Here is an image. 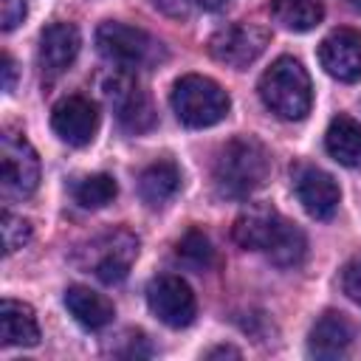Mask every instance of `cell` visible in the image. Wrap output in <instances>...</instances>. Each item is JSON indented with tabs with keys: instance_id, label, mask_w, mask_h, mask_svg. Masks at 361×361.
Wrapping results in <instances>:
<instances>
[{
	"instance_id": "obj_1",
	"label": "cell",
	"mask_w": 361,
	"mask_h": 361,
	"mask_svg": "<svg viewBox=\"0 0 361 361\" xmlns=\"http://www.w3.org/2000/svg\"><path fill=\"white\" fill-rule=\"evenodd\" d=\"M271 175V152L254 135H237L226 141L214 158L212 180L220 197H248L265 186Z\"/></svg>"
},
{
	"instance_id": "obj_2",
	"label": "cell",
	"mask_w": 361,
	"mask_h": 361,
	"mask_svg": "<svg viewBox=\"0 0 361 361\" xmlns=\"http://www.w3.org/2000/svg\"><path fill=\"white\" fill-rule=\"evenodd\" d=\"M262 104L282 121H302L313 104V85L307 71L293 56H279L259 76Z\"/></svg>"
},
{
	"instance_id": "obj_3",
	"label": "cell",
	"mask_w": 361,
	"mask_h": 361,
	"mask_svg": "<svg viewBox=\"0 0 361 361\" xmlns=\"http://www.w3.org/2000/svg\"><path fill=\"white\" fill-rule=\"evenodd\" d=\"M172 110L178 116L180 124L186 127H212L217 121H223L228 116L231 99L228 93L209 76L200 73H186L172 85Z\"/></svg>"
},
{
	"instance_id": "obj_4",
	"label": "cell",
	"mask_w": 361,
	"mask_h": 361,
	"mask_svg": "<svg viewBox=\"0 0 361 361\" xmlns=\"http://www.w3.org/2000/svg\"><path fill=\"white\" fill-rule=\"evenodd\" d=\"M96 48L107 62L124 71L152 68L166 56L164 45L152 34L127 23H102L96 28Z\"/></svg>"
},
{
	"instance_id": "obj_5",
	"label": "cell",
	"mask_w": 361,
	"mask_h": 361,
	"mask_svg": "<svg viewBox=\"0 0 361 361\" xmlns=\"http://www.w3.org/2000/svg\"><path fill=\"white\" fill-rule=\"evenodd\" d=\"M138 245L141 243L130 228H110V231L93 237L85 248H79L76 262L82 268H87L104 285H118L130 274V268L138 257Z\"/></svg>"
},
{
	"instance_id": "obj_6",
	"label": "cell",
	"mask_w": 361,
	"mask_h": 361,
	"mask_svg": "<svg viewBox=\"0 0 361 361\" xmlns=\"http://www.w3.org/2000/svg\"><path fill=\"white\" fill-rule=\"evenodd\" d=\"M102 93L104 99L110 102L118 124L133 133V135H141L147 130H152L155 124V110H152V102L147 96V90L135 82V76L124 68H113V73L102 82Z\"/></svg>"
},
{
	"instance_id": "obj_7",
	"label": "cell",
	"mask_w": 361,
	"mask_h": 361,
	"mask_svg": "<svg viewBox=\"0 0 361 361\" xmlns=\"http://www.w3.org/2000/svg\"><path fill=\"white\" fill-rule=\"evenodd\" d=\"M39 186V158L23 133L0 138V189L6 197H28Z\"/></svg>"
},
{
	"instance_id": "obj_8",
	"label": "cell",
	"mask_w": 361,
	"mask_h": 361,
	"mask_svg": "<svg viewBox=\"0 0 361 361\" xmlns=\"http://www.w3.org/2000/svg\"><path fill=\"white\" fill-rule=\"evenodd\" d=\"M268 42H271L268 28L254 25V23H231V25L217 28L209 37V54L220 65H228V68L243 71L254 59L262 56V51L268 48Z\"/></svg>"
},
{
	"instance_id": "obj_9",
	"label": "cell",
	"mask_w": 361,
	"mask_h": 361,
	"mask_svg": "<svg viewBox=\"0 0 361 361\" xmlns=\"http://www.w3.org/2000/svg\"><path fill=\"white\" fill-rule=\"evenodd\" d=\"M147 305L152 316L166 327H189L197 313L192 288L175 274H161L147 285Z\"/></svg>"
},
{
	"instance_id": "obj_10",
	"label": "cell",
	"mask_w": 361,
	"mask_h": 361,
	"mask_svg": "<svg viewBox=\"0 0 361 361\" xmlns=\"http://www.w3.org/2000/svg\"><path fill=\"white\" fill-rule=\"evenodd\" d=\"M293 192L302 209L316 220H330L338 209L341 189L336 178L313 164H296L293 166Z\"/></svg>"
},
{
	"instance_id": "obj_11",
	"label": "cell",
	"mask_w": 361,
	"mask_h": 361,
	"mask_svg": "<svg viewBox=\"0 0 361 361\" xmlns=\"http://www.w3.org/2000/svg\"><path fill=\"white\" fill-rule=\"evenodd\" d=\"M54 133L71 147H87L99 130V107L87 96H65L51 110Z\"/></svg>"
},
{
	"instance_id": "obj_12",
	"label": "cell",
	"mask_w": 361,
	"mask_h": 361,
	"mask_svg": "<svg viewBox=\"0 0 361 361\" xmlns=\"http://www.w3.org/2000/svg\"><path fill=\"white\" fill-rule=\"evenodd\" d=\"M319 62L333 79L358 82L361 79V31L355 28L330 31L319 42Z\"/></svg>"
},
{
	"instance_id": "obj_13",
	"label": "cell",
	"mask_w": 361,
	"mask_h": 361,
	"mask_svg": "<svg viewBox=\"0 0 361 361\" xmlns=\"http://www.w3.org/2000/svg\"><path fill=\"white\" fill-rule=\"evenodd\" d=\"M79 28L71 25V23H51L48 28H42L39 34V48H37V62L42 68V73L48 79L65 73L76 54H79Z\"/></svg>"
},
{
	"instance_id": "obj_14",
	"label": "cell",
	"mask_w": 361,
	"mask_h": 361,
	"mask_svg": "<svg viewBox=\"0 0 361 361\" xmlns=\"http://www.w3.org/2000/svg\"><path fill=\"white\" fill-rule=\"evenodd\" d=\"M285 217L271 206H251L234 220V243L245 251H268V245L276 240Z\"/></svg>"
},
{
	"instance_id": "obj_15",
	"label": "cell",
	"mask_w": 361,
	"mask_h": 361,
	"mask_svg": "<svg viewBox=\"0 0 361 361\" xmlns=\"http://www.w3.org/2000/svg\"><path fill=\"white\" fill-rule=\"evenodd\" d=\"M350 338H353V327H350L347 316L338 313V310H327L310 327L307 353L316 355V358H338V355L347 353Z\"/></svg>"
},
{
	"instance_id": "obj_16",
	"label": "cell",
	"mask_w": 361,
	"mask_h": 361,
	"mask_svg": "<svg viewBox=\"0 0 361 361\" xmlns=\"http://www.w3.org/2000/svg\"><path fill=\"white\" fill-rule=\"evenodd\" d=\"M0 341L6 347H37L39 324L31 305L17 299H3L0 305Z\"/></svg>"
},
{
	"instance_id": "obj_17",
	"label": "cell",
	"mask_w": 361,
	"mask_h": 361,
	"mask_svg": "<svg viewBox=\"0 0 361 361\" xmlns=\"http://www.w3.org/2000/svg\"><path fill=\"white\" fill-rule=\"evenodd\" d=\"M65 307L73 313V319L87 327V330H99V327H107L116 316V307L113 302L104 296V293H96L85 285H71L65 290Z\"/></svg>"
},
{
	"instance_id": "obj_18",
	"label": "cell",
	"mask_w": 361,
	"mask_h": 361,
	"mask_svg": "<svg viewBox=\"0 0 361 361\" xmlns=\"http://www.w3.org/2000/svg\"><path fill=\"white\" fill-rule=\"evenodd\" d=\"M324 149L341 166H361V124L338 113L324 133Z\"/></svg>"
},
{
	"instance_id": "obj_19",
	"label": "cell",
	"mask_w": 361,
	"mask_h": 361,
	"mask_svg": "<svg viewBox=\"0 0 361 361\" xmlns=\"http://www.w3.org/2000/svg\"><path fill=\"white\" fill-rule=\"evenodd\" d=\"M180 189V169L175 166V161L161 158L155 164H149L141 175H138V195L147 206L158 209L166 200L175 197V192Z\"/></svg>"
},
{
	"instance_id": "obj_20",
	"label": "cell",
	"mask_w": 361,
	"mask_h": 361,
	"mask_svg": "<svg viewBox=\"0 0 361 361\" xmlns=\"http://www.w3.org/2000/svg\"><path fill=\"white\" fill-rule=\"evenodd\" d=\"M276 23L288 31H310L324 17V0H271Z\"/></svg>"
},
{
	"instance_id": "obj_21",
	"label": "cell",
	"mask_w": 361,
	"mask_h": 361,
	"mask_svg": "<svg viewBox=\"0 0 361 361\" xmlns=\"http://www.w3.org/2000/svg\"><path fill=\"white\" fill-rule=\"evenodd\" d=\"M265 254H268V259H271L276 268H296V265H302L305 257H307V240H305V231H302L296 223L285 220L279 237L271 243V248H268Z\"/></svg>"
},
{
	"instance_id": "obj_22",
	"label": "cell",
	"mask_w": 361,
	"mask_h": 361,
	"mask_svg": "<svg viewBox=\"0 0 361 361\" xmlns=\"http://www.w3.org/2000/svg\"><path fill=\"white\" fill-rule=\"evenodd\" d=\"M175 259H178L183 268L200 274V271H209V268L214 265V248H212L209 237H206L200 228H189V231L178 240V245H175Z\"/></svg>"
},
{
	"instance_id": "obj_23",
	"label": "cell",
	"mask_w": 361,
	"mask_h": 361,
	"mask_svg": "<svg viewBox=\"0 0 361 361\" xmlns=\"http://www.w3.org/2000/svg\"><path fill=\"white\" fill-rule=\"evenodd\" d=\"M73 200L82 206V209H102L107 203H113V197L118 195V186L110 175L99 172V175H87V178H79L71 189Z\"/></svg>"
},
{
	"instance_id": "obj_24",
	"label": "cell",
	"mask_w": 361,
	"mask_h": 361,
	"mask_svg": "<svg viewBox=\"0 0 361 361\" xmlns=\"http://www.w3.org/2000/svg\"><path fill=\"white\" fill-rule=\"evenodd\" d=\"M0 231H3V248L6 254H14L17 248H23L28 240H31V223L20 214H11V212H3V220H0Z\"/></svg>"
},
{
	"instance_id": "obj_25",
	"label": "cell",
	"mask_w": 361,
	"mask_h": 361,
	"mask_svg": "<svg viewBox=\"0 0 361 361\" xmlns=\"http://www.w3.org/2000/svg\"><path fill=\"white\" fill-rule=\"evenodd\" d=\"M25 0H0V25L3 31H14L25 20Z\"/></svg>"
},
{
	"instance_id": "obj_26",
	"label": "cell",
	"mask_w": 361,
	"mask_h": 361,
	"mask_svg": "<svg viewBox=\"0 0 361 361\" xmlns=\"http://www.w3.org/2000/svg\"><path fill=\"white\" fill-rule=\"evenodd\" d=\"M341 288H344V293H347L355 305H361V259H355V262H350V265L344 268V274H341Z\"/></svg>"
},
{
	"instance_id": "obj_27",
	"label": "cell",
	"mask_w": 361,
	"mask_h": 361,
	"mask_svg": "<svg viewBox=\"0 0 361 361\" xmlns=\"http://www.w3.org/2000/svg\"><path fill=\"white\" fill-rule=\"evenodd\" d=\"M14 76H17V65H14V59L6 54V56H3V90H14Z\"/></svg>"
},
{
	"instance_id": "obj_28",
	"label": "cell",
	"mask_w": 361,
	"mask_h": 361,
	"mask_svg": "<svg viewBox=\"0 0 361 361\" xmlns=\"http://www.w3.org/2000/svg\"><path fill=\"white\" fill-rule=\"evenodd\" d=\"M223 355L240 358V350H234V347H214V350H209V358H223Z\"/></svg>"
},
{
	"instance_id": "obj_29",
	"label": "cell",
	"mask_w": 361,
	"mask_h": 361,
	"mask_svg": "<svg viewBox=\"0 0 361 361\" xmlns=\"http://www.w3.org/2000/svg\"><path fill=\"white\" fill-rule=\"evenodd\" d=\"M200 8H206V11H220V8H226L228 6V0H195Z\"/></svg>"
},
{
	"instance_id": "obj_30",
	"label": "cell",
	"mask_w": 361,
	"mask_h": 361,
	"mask_svg": "<svg viewBox=\"0 0 361 361\" xmlns=\"http://www.w3.org/2000/svg\"><path fill=\"white\" fill-rule=\"evenodd\" d=\"M344 3H347V6H353L355 11H361V0H344Z\"/></svg>"
}]
</instances>
